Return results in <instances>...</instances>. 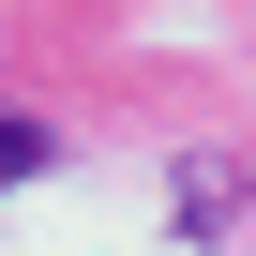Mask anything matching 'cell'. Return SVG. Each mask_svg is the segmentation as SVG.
I'll return each instance as SVG.
<instances>
[{"instance_id":"6da1fadb","label":"cell","mask_w":256,"mask_h":256,"mask_svg":"<svg viewBox=\"0 0 256 256\" xmlns=\"http://www.w3.org/2000/svg\"><path fill=\"white\" fill-rule=\"evenodd\" d=\"M30 166H46V120H16V106H0V196H16Z\"/></svg>"}]
</instances>
